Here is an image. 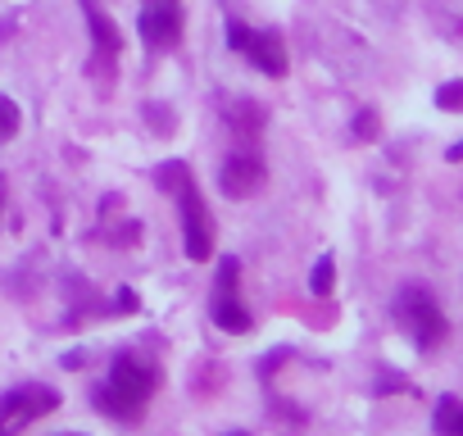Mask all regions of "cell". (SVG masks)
Listing matches in <instances>:
<instances>
[{
	"label": "cell",
	"mask_w": 463,
	"mask_h": 436,
	"mask_svg": "<svg viewBox=\"0 0 463 436\" xmlns=\"http://www.w3.org/2000/svg\"><path fill=\"white\" fill-rule=\"evenodd\" d=\"M155 391H159V364L137 350H123L114 355L105 382L96 386V409L114 422H137Z\"/></svg>",
	"instance_id": "6da1fadb"
},
{
	"label": "cell",
	"mask_w": 463,
	"mask_h": 436,
	"mask_svg": "<svg viewBox=\"0 0 463 436\" xmlns=\"http://www.w3.org/2000/svg\"><path fill=\"white\" fill-rule=\"evenodd\" d=\"M155 177H159L164 191L177 195V218H182V246H186V260L204 264V260L213 255V218H209V209H204V195H200L191 168L177 164V159H168V164H159Z\"/></svg>",
	"instance_id": "7a4b0ae2"
},
{
	"label": "cell",
	"mask_w": 463,
	"mask_h": 436,
	"mask_svg": "<svg viewBox=\"0 0 463 436\" xmlns=\"http://www.w3.org/2000/svg\"><path fill=\"white\" fill-rule=\"evenodd\" d=\"M391 314L418 350H436L449 332V323H445V314H440V305L427 287H400L395 300H391Z\"/></svg>",
	"instance_id": "3957f363"
},
{
	"label": "cell",
	"mask_w": 463,
	"mask_h": 436,
	"mask_svg": "<svg viewBox=\"0 0 463 436\" xmlns=\"http://www.w3.org/2000/svg\"><path fill=\"white\" fill-rule=\"evenodd\" d=\"M60 409V391L46 386V382H28V386H14L0 395V436H19L28 431L37 418L55 413Z\"/></svg>",
	"instance_id": "277c9868"
},
{
	"label": "cell",
	"mask_w": 463,
	"mask_h": 436,
	"mask_svg": "<svg viewBox=\"0 0 463 436\" xmlns=\"http://www.w3.org/2000/svg\"><path fill=\"white\" fill-rule=\"evenodd\" d=\"M227 46L246 55L264 78H282L287 73V42L273 28H246L241 19H227Z\"/></svg>",
	"instance_id": "5b68a950"
},
{
	"label": "cell",
	"mask_w": 463,
	"mask_h": 436,
	"mask_svg": "<svg viewBox=\"0 0 463 436\" xmlns=\"http://www.w3.org/2000/svg\"><path fill=\"white\" fill-rule=\"evenodd\" d=\"M237 282H241V264H237V260H222V264H218V282H213V305H209V309H213V327H222V332H232V336H241V332L255 327L250 309L241 305Z\"/></svg>",
	"instance_id": "8992f818"
},
{
	"label": "cell",
	"mask_w": 463,
	"mask_h": 436,
	"mask_svg": "<svg viewBox=\"0 0 463 436\" xmlns=\"http://www.w3.org/2000/svg\"><path fill=\"white\" fill-rule=\"evenodd\" d=\"M264 177H269L264 159H260L250 146H241V150H232V155L222 159V168H218V191H222L227 200H250V195L264 186Z\"/></svg>",
	"instance_id": "52a82bcc"
},
{
	"label": "cell",
	"mask_w": 463,
	"mask_h": 436,
	"mask_svg": "<svg viewBox=\"0 0 463 436\" xmlns=\"http://www.w3.org/2000/svg\"><path fill=\"white\" fill-rule=\"evenodd\" d=\"M182 37V5L177 0H146L141 5V42L150 51H168Z\"/></svg>",
	"instance_id": "ba28073f"
},
{
	"label": "cell",
	"mask_w": 463,
	"mask_h": 436,
	"mask_svg": "<svg viewBox=\"0 0 463 436\" xmlns=\"http://www.w3.org/2000/svg\"><path fill=\"white\" fill-rule=\"evenodd\" d=\"M82 14H87V24H91V42H96V60H91V69H100V64H105V73H109V69H114V60H118V51H123V37H118L114 19H109V14H100L96 0H82Z\"/></svg>",
	"instance_id": "9c48e42d"
},
{
	"label": "cell",
	"mask_w": 463,
	"mask_h": 436,
	"mask_svg": "<svg viewBox=\"0 0 463 436\" xmlns=\"http://www.w3.org/2000/svg\"><path fill=\"white\" fill-rule=\"evenodd\" d=\"M222 118H227L232 132H237V141H250V132H260L269 114H264L260 100H232V109H222Z\"/></svg>",
	"instance_id": "30bf717a"
},
{
	"label": "cell",
	"mask_w": 463,
	"mask_h": 436,
	"mask_svg": "<svg viewBox=\"0 0 463 436\" xmlns=\"http://www.w3.org/2000/svg\"><path fill=\"white\" fill-rule=\"evenodd\" d=\"M431 427H436V436H463V400L440 395L436 409H431Z\"/></svg>",
	"instance_id": "8fae6325"
},
{
	"label": "cell",
	"mask_w": 463,
	"mask_h": 436,
	"mask_svg": "<svg viewBox=\"0 0 463 436\" xmlns=\"http://www.w3.org/2000/svg\"><path fill=\"white\" fill-rule=\"evenodd\" d=\"M309 291H314V296H332V291H336V260H332V255H323V260L314 264Z\"/></svg>",
	"instance_id": "7c38bea8"
},
{
	"label": "cell",
	"mask_w": 463,
	"mask_h": 436,
	"mask_svg": "<svg viewBox=\"0 0 463 436\" xmlns=\"http://www.w3.org/2000/svg\"><path fill=\"white\" fill-rule=\"evenodd\" d=\"M19 128H24V109H19L10 96H0V146L14 141V137H19Z\"/></svg>",
	"instance_id": "4fadbf2b"
},
{
	"label": "cell",
	"mask_w": 463,
	"mask_h": 436,
	"mask_svg": "<svg viewBox=\"0 0 463 436\" xmlns=\"http://www.w3.org/2000/svg\"><path fill=\"white\" fill-rule=\"evenodd\" d=\"M436 109H445V114H463V82H445V87H436Z\"/></svg>",
	"instance_id": "5bb4252c"
},
{
	"label": "cell",
	"mask_w": 463,
	"mask_h": 436,
	"mask_svg": "<svg viewBox=\"0 0 463 436\" xmlns=\"http://www.w3.org/2000/svg\"><path fill=\"white\" fill-rule=\"evenodd\" d=\"M377 128H382V123H377V109H359V114H354V128H350V132H354L359 141H373V137H377Z\"/></svg>",
	"instance_id": "9a60e30c"
},
{
	"label": "cell",
	"mask_w": 463,
	"mask_h": 436,
	"mask_svg": "<svg viewBox=\"0 0 463 436\" xmlns=\"http://www.w3.org/2000/svg\"><path fill=\"white\" fill-rule=\"evenodd\" d=\"M445 159H449V164H458V159H463V141H458V146H449V150H445Z\"/></svg>",
	"instance_id": "2e32d148"
},
{
	"label": "cell",
	"mask_w": 463,
	"mask_h": 436,
	"mask_svg": "<svg viewBox=\"0 0 463 436\" xmlns=\"http://www.w3.org/2000/svg\"><path fill=\"white\" fill-rule=\"evenodd\" d=\"M0 209H5V177H0Z\"/></svg>",
	"instance_id": "e0dca14e"
},
{
	"label": "cell",
	"mask_w": 463,
	"mask_h": 436,
	"mask_svg": "<svg viewBox=\"0 0 463 436\" xmlns=\"http://www.w3.org/2000/svg\"><path fill=\"white\" fill-rule=\"evenodd\" d=\"M222 436H246V431H237V427H232V431H222Z\"/></svg>",
	"instance_id": "ac0fdd59"
},
{
	"label": "cell",
	"mask_w": 463,
	"mask_h": 436,
	"mask_svg": "<svg viewBox=\"0 0 463 436\" xmlns=\"http://www.w3.org/2000/svg\"><path fill=\"white\" fill-rule=\"evenodd\" d=\"M64 436H87V431H64Z\"/></svg>",
	"instance_id": "d6986e66"
}]
</instances>
